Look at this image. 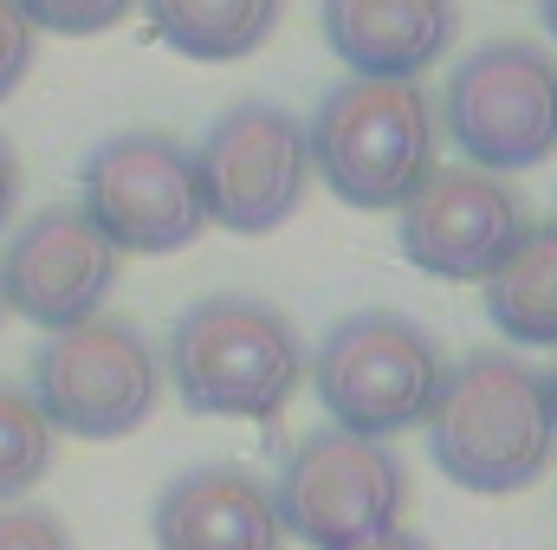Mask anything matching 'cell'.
<instances>
[{"label": "cell", "instance_id": "6da1fadb", "mask_svg": "<svg viewBox=\"0 0 557 550\" xmlns=\"http://www.w3.org/2000/svg\"><path fill=\"white\" fill-rule=\"evenodd\" d=\"M428 460L441 479L480 499H512L557 460V421L545 376L519 350H467L447 363L428 409Z\"/></svg>", "mask_w": 557, "mask_h": 550}, {"label": "cell", "instance_id": "7a4b0ae2", "mask_svg": "<svg viewBox=\"0 0 557 550\" xmlns=\"http://www.w3.org/2000/svg\"><path fill=\"white\" fill-rule=\"evenodd\" d=\"M162 383L188 414L273 421L305 383V337L260 291H208L175 317Z\"/></svg>", "mask_w": 557, "mask_h": 550}, {"label": "cell", "instance_id": "3957f363", "mask_svg": "<svg viewBox=\"0 0 557 550\" xmlns=\"http://www.w3.org/2000/svg\"><path fill=\"white\" fill-rule=\"evenodd\" d=\"M311 175L363 214L403 208L441 168V117L416 78H344L318 98L311 124Z\"/></svg>", "mask_w": 557, "mask_h": 550}, {"label": "cell", "instance_id": "277c9868", "mask_svg": "<svg viewBox=\"0 0 557 550\" xmlns=\"http://www.w3.org/2000/svg\"><path fill=\"white\" fill-rule=\"evenodd\" d=\"M305 376L331 427L363 434V440H396L428 421L447 376V350L409 311L370 304L331 324L318 357H305Z\"/></svg>", "mask_w": 557, "mask_h": 550}, {"label": "cell", "instance_id": "5b68a950", "mask_svg": "<svg viewBox=\"0 0 557 550\" xmlns=\"http://www.w3.org/2000/svg\"><path fill=\"white\" fill-rule=\"evenodd\" d=\"M26 396L52 434L72 440H124L162 402V350L131 317H85L46 330L26 370Z\"/></svg>", "mask_w": 557, "mask_h": 550}, {"label": "cell", "instance_id": "8992f818", "mask_svg": "<svg viewBox=\"0 0 557 550\" xmlns=\"http://www.w3.org/2000/svg\"><path fill=\"white\" fill-rule=\"evenodd\" d=\"M409 505V466L396 460L389 440H363L344 427L305 434L273 486L278 532L305 550H363L389 538Z\"/></svg>", "mask_w": 557, "mask_h": 550}, {"label": "cell", "instance_id": "52a82bcc", "mask_svg": "<svg viewBox=\"0 0 557 550\" xmlns=\"http://www.w3.org/2000/svg\"><path fill=\"white\" fill-rule=\"evenodd\" d=\"M441 137L486 175H519L557 155V59L539 39L473 46L441 91Z\"/></svg>", "mask_w": 557, "mask_h": 550}, {"label": "cell", "instance_id": "ba28073f", "mask_svg": "<svg viewBox=\"0 0 557 550\" xmlns=\"http://www.w3.org/2000/svg\"><path fill=\"white\" fill-rule=\"evenodd\" d=\"M78 208L124 260L182 253L208 227L195 155L162 130H117V137L91 142L78 162Z\"/></svg>", "mask_w": 557, "mask_h": 550}, {"label": "cell", "instance_id": "9c48e42d", "mask_svg": "<svg viewBox=\"0 0 557 550\" xmlns=\"http://www.w3.org/2000/svg\"><path fill=\"white\" fill-rule=\"evenodd\" d=\"M188 155H195V182H201L208 221L227 227V234H247V240L253 234H278L298 214L305 188H311L305 124L273 98L227 104Z\"/></svg>", "mask_w": 557, "mask_h": 550}, {"label": "cell", "instance_id": "30bf717a", "mask_svg": "<svg viewBox=\"0 0 557 550\" xmlns=\"http://www.w3.org/2000/svg\"><path fill=\"white\" fill-rule=\"evenodd\" d=\"M525 227H532L525 195L506 175H486L473 162L467 168H434L396 208L403 260L428 278H447V285H480L512 253V240Z\"/></svg>", "mask_w": 557, "mask_h": 550}, {"label": "cell", "instance_id": "8fae6325", "mask_svg": "<svg viewBox=\"0 0 557 550\" xmlns=\"http://www.w3.org/2000/svg\"><path fill=\"white\" fill-rule=\"evenodd\" d=\"M124 253L85 221L78 201H52L33 221H20V234L0 253V298L7 311H20L39 330H65L104 311V298L117 291Z\"/></svg>", "mask_w": 557, "mask_h": 550}, {"label": "cell", "instance_id": "7c38bea8", "mask_svg": "<svg viewBox=\"0 0 557 550\" xmlns=\"http://www.w3.org/2000/svg\"><path fill=\"white\" fill-rule=\"evenodd\" d=\"M149 532H156V550H278L285 545L278 512H273V486H260L247 466H227V460L182 466L156 492Z\"/></svg>", "mask_w": 557, "mask_h": 550}, {"label": "cell", "instance_id": "4fadbf2b", "mask_svg": "<svg viewBox=\"0 0 557 550\" xmlns=\"http://www.w3.org/2000/svg\"><path fill=\"white\" fill-rule=\"evenodd\" d=\"M318 20L350 78H421L460 33L454 0H318Z\"/></svg>", "mask_w": 557, "mask_h": 550}, {"label": "cell", "instance_id": "5bb4252c", "mask_svg": "<svg viewBox=\"0 0 557 550\" xmlns=\"http://www.w3.org/2000/svg\"><path fill=\"white\" fill-rule=\"evenodd\" d=\"M480 304L506 343L557 350V221H539L512 240V253L480 278Z\"/></svg>", "mask_w": 557, "mask_h": 550}, {"label": "cell", "instance_id": "9a60e30c", "mask_svg": "<svg viewBox=\"0 0 557 550\" xmlns=\"http://www.w3.org/2000/svg\"><path fill=\"white\" fill-rule=\"evenodd\" d=\"M156 39L195 65H234L253 59L278 33L285 0H137Z\"/></svg>", "mask_w": 557, "mask_h": 550}, {"label": "cell", "instance_id": "2e32d148", "mask_svg": "<svg viewBox=\"0 0 557 550\" xmlns=\"http://www.w3.org/2000/svg\"><path fill=\"white\" fill-rule=\"evenodd\" d=\"M52 427L20 383H0V505L26 499L52 473Z\"/></svg>", "mask_w": 557, "mask_h": 550}, {"label": "cell", "instance_id": "e0dca14e", "mask_svg": "<svg viewBox=\"0 0 557 550\" xmlns=\"http://www.w3.org/2000/svg\"><path fill=\"white\" fill-rule=\"evenodd\" d=\"M26 13L33 33H65V39H91V33H111L137 0H13Z\"/></svg>", "mask_w": 557, "mask_h": 550}, {"label": "cell", "instance_id": "ac0fdd59", "mask_svg": "<svg viewBox=\"0 0 557 550\" xmlns=\"http://www.w3.org/2000/svg\"><path fill=\"white\" fill-rule=\"evenodd\" d=\"M0 550H78V545H72V532L52 505L13 499V505H0Z\"/></svg>", "mask_w": 557, "mask_h": 550}, {"label": "cell", "instance_id": "d6986e66", "mask_svg": "<svg viewBox=\"0 0 557 550\" xmlns=\"http://www.w3.org/2000/svg\"><path fill=\"white\" fill-rule=\"evenodd\" d=\"M33 46H39V33L26 26V13L13 7V0H0V104L20 91V78L33 72Z\"/></svg>", "mask_w": 557, "mask_h": 550}, {"label": "cell", "instance_id": "ffe728a7", "mask_svg": "<svg viewBox=\"0 0 557 550\" xmlns=\"http://www.w3.org/2000/svg\"><path fill=\"white\" fill-rule=\"evenodd\" d=\"M13 208H20V155H13V142L0 137V234H7Z\"/></svg>", "mask_w": 557, "mask_h": 550}, {"label": "cell", "instance_id": "44dd1931", "mask_svg": "<svg viewBox=\"0 0 557 550\" xmlns=\"http://www.w3.org/2000/svg\"><path fill=\"white\" fill-rule=\"evenodd\" d=\"M363 550H434V545H428V538H416V532H403V525H396L389 538H376V545H363Z\"/></svg>", "mask_w": 557, "mask_h": 550}, {"label": "cell", "instance_id": "7402d4cb", "mask_svg": "<svg viewBox=\"0 0 557 550\" xmlns=\"http://www.w3.org/2000/svg\"><path fill=\"white\" fill-rule=\"evenodd\" d=\"M539 20H545V33L557 39V0H539Z\"/></svg>", "mask_w": 557, "mask_h": 550}, {"label": "cell", "instance_id": "603a6c76", "mask_svg": "<svg viewBox=\"0 0 557 550\" xmlns=\"http://www.w3.org/2000/svg\"><path fill=\"white\" fill-rule=\"evenodd\" d=\"M545 396H552V421H557V363H552V376H545Z\"/></svg>", "mask_w": 557, "mask_h": 550}, {"label": "cell", "instance_id": "cb8c5ba5", "mask_svg": "<svg viewBox=\"0 0 557 550\" xmlns=\"http://www.w3.org/2000/svg\"><path fill=\"white\" fill-rule=\"evenodd\" d=\"M0 324H7V298H0Z\"/></svg>", "mask_w": 557, "mask_h": 550}]
</instances>
